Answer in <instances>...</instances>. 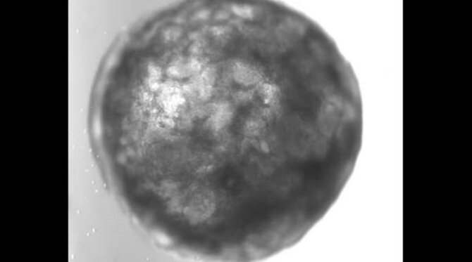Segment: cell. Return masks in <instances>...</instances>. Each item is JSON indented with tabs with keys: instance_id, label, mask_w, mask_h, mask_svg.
I'll list each match as a JSON object with an SVG mask.
<instances>
[{
	"instance_id": "cell-1",
	"label": "cell",
	"mask_w": 472,
	"mask_h": 262,
	"mask_svg": "<svg viewBox=\"0 0 472 262\" xmlns=\"http://www.w3.org/2000/svg\"><path fill=\"white\" fill-rule=\"evenodd\" d=\"M214 209V199L211 192H200L193 197L187 207V214L194 223H200L210 217Z\"/></svg>"
}]
</instances>
